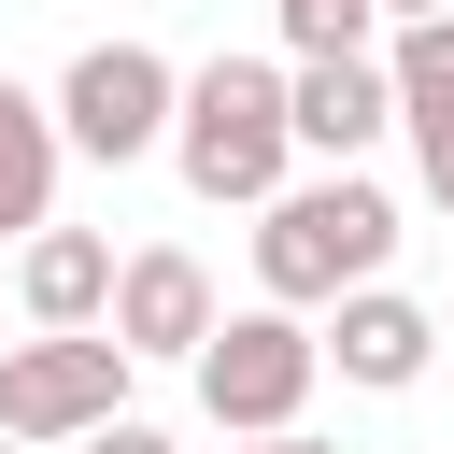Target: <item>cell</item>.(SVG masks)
I'll list each match as a JSON object with an SVG mask.
<instances>
[{
    "instance_id": "cell-1",
    "label": "cell",
    "mask_w": 454,
    "mask_h": 454,
    "mask_svg": "<svg viewBox=\"0 0 454 454\" xmlns=\"http://www.w3.org/2000/svg\"><path fill=\"white\" fill-rule=\"evenodd\" d=\"M383 255H397V199L369 170H326V184L255 199V298H284V312H326V298L383 284Z\"/></svg>"
},
{
    "instance_id": "cell-2",
    "label": "cell",
    "mask_w": 454,
    "mask_h": 454,
    "mask_svg": "<svg viewBox=\"0 0 454 454\" xmlns=\"http://www.w3.org/2000/svg\"><path fill=\"white\" fill-rule=\"evenodd\" d=\"M170 156H184L199 199H284V156H298L284 57H199L184 99H170Z\"/></svg>"
},
{
    "instance_id": "cell-3",
    "label": "cell",
    "mask_w": 454,
    "mask_h": 454,
    "mask_svg": "<svg viewBox=\"0 0 454 454\" xmlns=\"http://www.w3.org/2000/svg\"><path fill=\"white\" fill-rule=\"evenodd\" d=\"M184 369H199V411H213L227 440H270V426H298V397L326 383V340H312L284 298H255V312H213V340H199Z\"/></svg>"
},
{
    "instance_id": "cell-4",
    "label": "cell",
    "mask_w": 454,
    "mask_h": 454,
    "mask_svg": "<svg viewBox=\"0 0 454 454\" xmlns=\"http://www.w3.org/2000/svg\"><path fill=\"white\" fill-rule=\"evenodd\" d=\"M128 340L114 326H43V340H14L0 355V426L14 440H85V426H114L128 411Z\"/></svg>"
},
{
    "instance_id": "cell-5",
    "label": "cell",
    "mask_w": 454,
    "mask_h": 454,
    "mask_svg": "<svg viewBox=\"0 0 454 454\" xmlns=\"http://www.w3.org/2000/svg\"><path fill=\"white\" fill-rule=\"evenodd\" d=\"M170 99H184V71H170L156 43H85V57L57 71V142L99 156V170H128V156L170 142Z\"/></svg>"
},
{
    "instance_id": "cell-6",
    "label": "cell",
    "mask_w": 454,
    "mask_h": 454,
    "mask_svg": "<svg viewBox=\"0 0 454 454\" xmlns=\"http://www.w3.org/2000/svg\"><path fill=\"white\" fill-rule=\"evenodd\" d=\"M284 128H298V156L355 170V156L397 128V85H383V57H284Z\"/></svg>"
},
{
    "instance_id": "cell-7",
    "label": "cell",
    "mask_w": 454,
    "mask_h": 454,
    "mask_svg": "<svg viewBox=\"0 0 454 454\" xmlns=\"http://www.w3.org/2000/svg\"><path fill=\"white\" fill-rule=\"evenodd\" d=\"M128 355H199L213 340V270L184 255V241H142V255H114V312H99Z\"/></svg>"
},
{
    "instance_id": "cell-8",
    "label": "cell",
    "mask_w": 454,
    "mask_h": 454,
    "mask_svg": "<svg viewBox=\"0 0 454 454\" xmlns=\"http://www.w3.org/2000/svg\"><path fill=\"white\" fill-rule=\"evenodd\" d=\"M326 369L340 383H369V397H397V383H426V355H440V312L426 298H397V284H355V298H326Z\"/></svg>"
},
{
    "instance_id": "cell-9",
    "label": "cell",
    "mask_w": 454,
    "mask_h": 454,
    "mask_svg": "<svg viewBox=\"0 0 454 454\" xmlns=\"http://www.w3.org/2000/svg\"><path fill=\"white\" fill-rule=\"evenodd\" d=\"M14 298H28V326H99V312H114V241H99V227H28Z\"/></svg>"
},
{
    "instance_id": "cell-10",
    "label": "cell",
    "mask_w": 454,
    "mask_h": 454,
    "mask_svg": "<svg viewBox=\"0 0 454 454\" xmlns=\"http://www.w3.org/2000/svg\"><path fill=\"white\" fill-rule=\"evenodd\" d=\"M57 99H28L14 71H0V227H57Z\"/></svg>"
},
{
    "instance_id": "cell-11",
    "label": "cell",
    "mask_w": 454,
    "mask_h": 454,
    "mask_svg": "<svg viewBox=\"0 0 454 454\" xmlns=\"http://www.w3.org/2000/svg\"><path fill=\"white\" fill-rule=\"evenodd\" d=\"M383 85H397V128H411V142L454 128V14H411L397 57H383Z\"/></svg>"
},
{
    "instance_id": "cell-12",
    "label": "cell",
    "mask_w": 454,
    "mask_h": 454,
    "mask_svg": "<svg viewBox=\"0 0 454 454\" xmlns=\"http://www.w3.org/2000/svg\"><path fill=\"white\" fill-rule=\"evenodd\" d=\"M383 0H284V57H369Z\"/></svg>"
},
{
    "instance_id": "cell-13",
    "label": "cell",
    "mask_w": 454,
    "mask_h": 454,
    "mask_svg": "<svg viewBox=\"0 0 454 454\" xmlns=\"http://www.w3.org/2000/svg\"><path fill=\"white\" fill-rule=\"evenodd\" d=\"M85 454H184L170 426H142V411H114V426H85Z\"/></svg>"
},
{
    "instance_id": "cell-14",
    "label": "cell",
    "mask_w": 454,
    "mask_h": 454,
    "mask_svg": "<svg viewBox=\"0 0 454 454\" xmlns=\"http://www.w3.org/2000/svg\"><path fill=\"white\" fill-rule=\"evenodd\" d=\"M411 156H426V199H440V213H454V128H426V142H411Z\"/></svg>"
},
{
    "instance_id": "cell-15",
    "label": "cell",
    "mask_w": 454,
    "mask_h": 454,
    "mask_svg": "<svg viewBox=\"0 0 454 454\" xmlns=\"http://www.w3.org/2000/svg\"><path fill=\"white\" fill-rule=\"evenodd\" d=\"M241 454H340V440H312V426H270V440H241Z\"/></svg>"
},
{
    "instance_id": "cell-16",
    "label": "cell",
    "mask_w": 454,
    "mask_h": 454,
    "mask_svg": "<svg viewBox=\"0 0 454 454\" xmlns=\"http://www.w3.org/2000/svg\"><path fill=\"white\" fill-rule=\"evenodd\" d=\"M383 14H397V28H411V14H454V0H383Z\"/></svg>"
},
{
    "instance_id": "cell-17",
    "label": "cell",
    "mask_w": 454,
    "mask_h": 454,
    "mask_svg": "<svg viewBox=\"0 0 454 454\" xmlns=\"http://www.w3.org/2000/svg\"><path fill=\"white\" fill-rule=\"evenodd\" d=\"M0 454H28V440H14V426H0Z\"/></svg>"
}]
</instances>
